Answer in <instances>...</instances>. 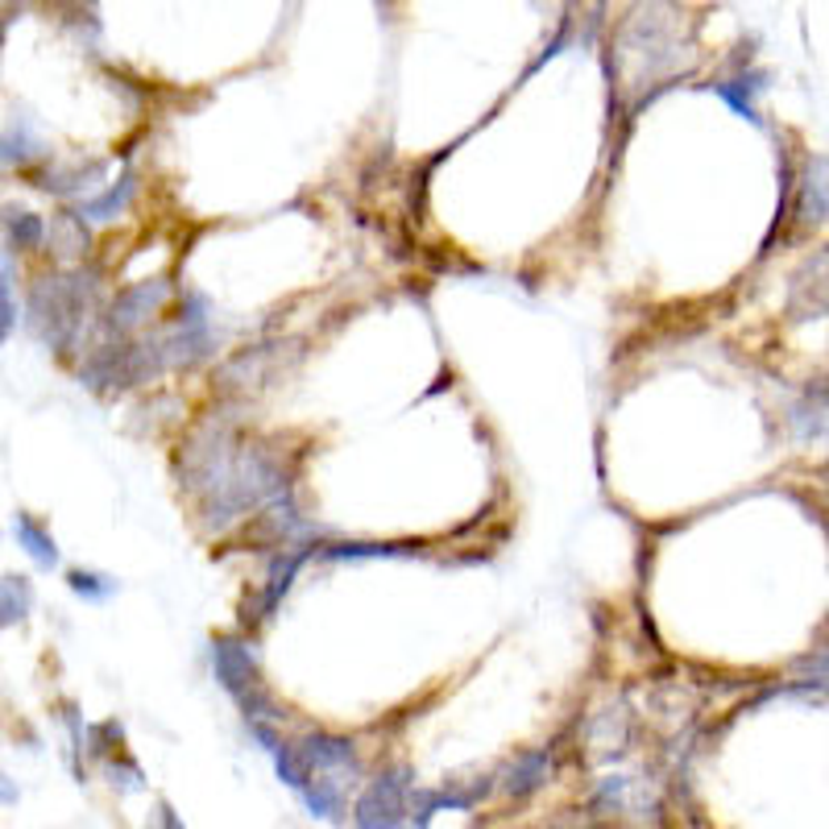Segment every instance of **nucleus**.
<instances>
[{"label":"nucleus","instance_id":"nucleus-14","mask_svg":"<svg viewBox=\"0 0 829 829\" xmlns=\"http://www.w3.org/2000/svg\"><path fill=\"white\" fill-rule=\"evenodd\" d=\"M4 233H9V245H13V250H38L50 236V229L42 224V216H33V212H9V216H4Z\"/></svg>","mask_w":829,"mask_h":829},{"label":"nucleus","instance_id":"nucleus-8","mask_svg":"<svg viewBox=\"0 0 829 829\" xmlns=\"http://www.w3.org/2000/svg\"><path fill=\"white\" fill-rule=\"evenodd\" d=\"M552 776V755L548 751H527L518 755L515 764L502 771V788L510 792V797H527V792H535V788H544Z\"/></svg>","mask_w":829,"mask_h":829},{"label":"nucleus","instance_id":"nucleus-16","mask_svg":"<svg viewBox=\"0 0 829 829\" xmlns=\"http://www.w3.org/2000/svg\"><path fill=\"white\" fill-rule=\"evenodd\" d=\"M121 742H125V726L117 718L88 726V751H92L95 759H109L112 751H121Z\"/></svg>","mask_w":829,"mask_h":829},{"label":"nucleus","instance_id":"nucleus-2","mask_svg":"<svg viewBox=\"0 0 829 829\" xmlns=\"http://www.w3.org/2000/svg\"><path fill=\"white\" fill-rule=\"evenodd\" d=\"M208 656H212V673H216L220 689L229 692L233 701H245L250 692L262 689V673H257V656L245 639L236 635H216L208 643Z\"/></svg>","mask_w":829,"mask_h":829},{"label":"nucleus","instance_id":"nucleus-10","mask_svg":"<svg viewBox=\"0 0 829 829\" xmlns=\"http://www.w3.org/2000/svg\"><path fill=\"white\" fill-rule=\"evenodd\" d=\"M767 88V71H751V75H738V79H726V83H714V92L730 104V109L738 112V117H747L751 125H764V117H759V109H755V92H764Z\"/></svg>","mask_w":829,"mask_h":829},{"label":"nucleus","instance_id":"nucleus-19","mask_svg":"<svg viewBox=\"0 0 829 829\" xmlns=\"http://www.w3.org/2000/svg\"><path fill=\"white\" fill-rule=\"evenodd\" d=\"M109 776H112V788L121 783L125 792H141L145 783H141V767L129 759V755H121V759H109Z\"/></svg>","mask_w":829,"mask_h":829},{"label":"nucleus","instance_id":"nucleus-11","mask_svg":"<svg viewBox=\"0 0 829 829\" xmlns=\"http://www.w3.org/2000/svg\"><path fill=\"white\" fill-rule=\"evenodd\" d=\"M303 805L312 809V817H320V821H341V813H345V792H341V780H332L328 771L320 776V780H312L303 792Z\"/></svg>","mask_w":829,"mask_h":829},{"label":"nucleus","instance_id":"nucleus-20","mask_svg":"<svg viewBox=\"0 0 829 829\" xmlns=\"http://www.w3.org/2000/svg\"><path fill=\"white\" fill-rule=\"evenodd\" d=\"M158 826L162 829H183V821H179V813H174L166 800H158Z\"/></svg>","mask_w":829,"mask_h":829},{"label":"nucleus","instance_id":"nucleus-15","mask_svg":"<svg viewBox=\"0 0 829 829\" xmlns=\"http://www.w3.org/2000/svg\"><path fill=\"white\" fill-rule=\"evenodd\" d=\"M67 585H71V594L83 597V601H109V597L117 594V580L104 577V573H92V568H71V573H67Z\"/></svg>","mask_w":829,"mask_h":829},{"label":"nucleus","instance_id":"nucleus-5","mask_svg":"<svg viewBox=\"0 0 829 829\" xmlns=\"http://www.w3.org/2000/svg\"><path fill=\"white\" fill-rule=\"evenodd\" d=\"M162 299H166V282L158 279L133 282L125 291H117V299H112L109 312H104V336H117V341L129 336L145 315L162 307Z\"/></svg>","mask_w":829,"mask_h":829},{"label":"nucleus","instance_id":"nucleus-6","mask_svg":"<svg viewBox=\"0 0 829 829\" xmlns=\"http://www.w3.org/2000/svg\"><path fill=\"white\" fill-rule=\"evenodd\" d=\"M295 747H299V755H303V764L312 767V771H341V767L357 771V751H353V742L341 735L315 730V735L299 738Z\"/></svg>","mask_w":829,"mask_h":829},{"label":"nucleus","instance_id":"nucleus-7","mask_svg":"<svg viewBox=\"0 0 829 829\" xmlns=\"http://www.w3.org/2000/svg\"><path fill=\"white\" fill-rule=\"evenodd\" d=\"M13 539L30 552V560L38 564V568H59V544H54V535L47 532V523H38L33 515L17 510V515H13Z\"/></svg>","mask_w":829,"mask_h":829},{"label":"nucleus","instance_id":"nucleus-9","mask_svg":"<svg viewBox=\"0 0 829 829\" xmlns=\"http://www.w3.org/2000/svg\"><path fill=\"white\" fill-rule=\"evenodd\" d=\"M133 195H138V174L125 171L109 191H104V195H95V200H83V204H79V216L95 220V224H104V220H117L129 208V200H133Z\"/></svg>","mask_w":829,"mask_h":829},{"label":"nucleus","instance_id":"nucleus-12","mask_svg":"<svg viewBox=\"0 0 829 829\" xmlns=\"http://www.w3.org/2000/svg\"><path fill=\"white\" fill-rule=\"evenodd\" d=\"M30 601H33L30 580L17 577V573H9V577L0 580V626L21 623V618L30 614Z\"/></svg>","mask_w":829,"mask_h":829},{"label":"nucleus","instance_id":"nucleus-13","mask_svg":"<svg viewBox=\"0 0 829 829\" xmlns=\"http://www.w3.org/2000/svg\"><path fill=\"white\" fill-rule=\"evenodd\" d=\"M50 241H54L63 253H75V257H83V253H88V245H92V236H88V220L79 216V212H59V216H54V224H50Z\"/></svg>","mask_w":829,"mask_h":829},{"label":"nucleus","instance_id":"nucleus-1","mask_svg":"<svg viewBox=\"0 0 829 829\" xmlns=\"http://www.w3.org/2000/svg\"><path fill=\"white\" fill-rule=\"evenodd\" d=\"M411 767L398 764L391 771H382L377 780L353 805V826L357 829H403L411 813Z\"/></svg>","mask_w":829,"mask_h":829},{"label":"nucleus","instance_id":"nucleus-4","mask_svg":"<svg viewBox=\"0 0 829 829\" xmlns=\"http://www.w3.org/2000/svg\"><path fill=\"white\" fill-rule=\"evenodd\" d=\"M829 220V154H809L797 171V195H792V229L817 233Z\"/></svg>","mask_w":829,"mask_h":829},{"label":"nucleus","instance_id":"nucleus-17","mask_svg":"<svg viewBox=\"0 0 829 829\" xmlns=\"http://www.w3.org/2000/svg\"><path fill=\"white\" fill-rule=\"evenodd\" d=\"M792 673L805 676V685H829V647H817V651H805V656L792 659Z\"/></svg>","mask_w":829,"mask_h":829},{"label":"nucleus","instance_id":"nucleus-18","mask_svg":"<svg viewBox=\"0 0 829 829\" xmlns=\"http://www.w3.org/2000/svg\"><path fill=\"white\" fill-rule=\"evenodd\" d=\"M0 270H4V282H0V336L9 341L13 336V324H17V307H13V257L4 253V262H0Z\"/></svg>","mask_w":829,"mask_h":829},{"label":"nucleus","instance_id":"nucleus-3","mask_svg":"<svg viewBox=\"0 0 829 829\" xmlns=\"http://www.w3.org/2000/svg\"><path fill=\"white\" fill-rule=\"evenodd\" d=\"M312 556V548L307 544H291V548H279V556L270 560V577L262 580V589L245 601V610H241V626H257V623H270L274 618V610L282 606V597L291 594V585H295V573L303 568V560Z\"/></svg>","mask_w":829,"mask_h":829}]
</instances>
